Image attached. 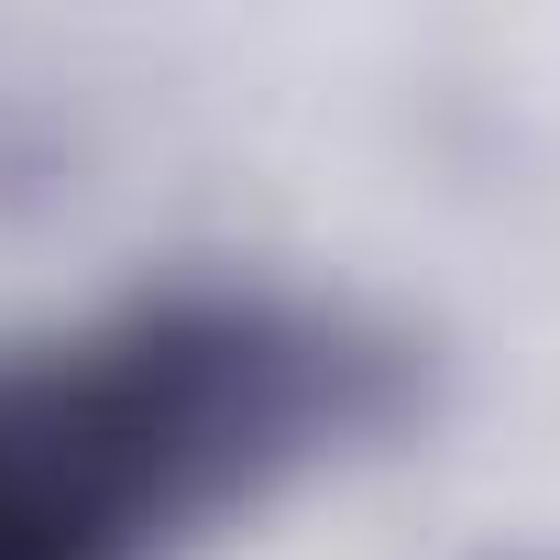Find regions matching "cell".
I'll use <instances>...</instances> for the list:
<instances>
[{
    "mask_svg": "<svg viewBox=\"0 0 560 560\" xmlns=\"http://www.w3.org/2000/svg\"><path fill=\"white\" fill-rule=\"evenodd\" d=\"M407 407V352L287 287H165L0 352V560H165Z\"/></svg>",
    "mask_w": 560,
    "mask_h": 560,
    "instance_id": "1",
    "label": "cell"
}]
</instances>
